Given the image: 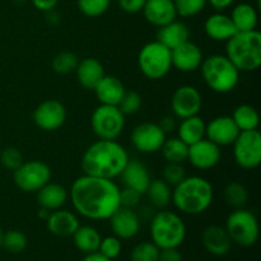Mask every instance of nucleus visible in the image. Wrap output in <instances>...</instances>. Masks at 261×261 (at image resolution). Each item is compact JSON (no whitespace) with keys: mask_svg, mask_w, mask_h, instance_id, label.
<instances>
[{"mask_svg":"<svg viewBox=\"0 0 261 261\" xmlns=\"http://www.w3.org/2000/svg\"><path fill=\"white\" fill-rule=\"evenodd\" d=\"M234 162L244 170H254L261 163V134L259 130L240 132L233 142Z\"/></svg>","mask_w":261,"mask_h":261,"instance_id":"nucleus-11","label":"nucleus"},{"mask_svg":"<svg viewBox=\"0 0 261 261\" xmlns=\"http://www.w3.org/2000/svg\"><path fill=\"white\" fill-rule=\"evenodd\" d=\"M176 13L182 18H190L203 12L205 5L208 4L206 0H173Z\"/></svg>","mask_w":261,"mask_h":261,"instance_id":"nucleus-39","label":"nucleus"},{"mask_svg":"<svg viewBox=\"0 0 261 261\" xmlns=\"http://www.w3.org/2000/svg\"><path fill=\"white\" fill-rule=\"evenodd\" d=\"M121 250H122L121 240L117 239L116 236H107L101 240L98 252L103 255V256H106L107 259L114 261L116 257L120 256Z\"/></svg>","mask_w":261,"mask_h":261,"instance_id":"nucleus-41","label":"nucleus"},{"mask_svg":"<svg viewBox=\"0 0 261 261\" xmlns=\"http://www.w3.org/2000/svg\"><path fill=\"white\" fill-rule=\"evenodd\" d=\"M129 160V153L119 142L98 139L84 152L82 170L84 175L114 180L121 175Z\"/></svg>","mask_w":261,"mask_h":261,"instance_id":"nucleus-2","label":"nucleus"},{"mask_svg":"<svg viewBox=\"0 0 261 261\" xmlns=\"http://www.w3.org/2000/svg\"><path fill=\"white\" fill-rule=\"evenodd\" d=\"M213 199V186L206 178L200 176H186L172 190L171 201L181 213L198 216L208 211Z\"/></svg>","mask_w":261,"mask_h":261,"instance_id":"nucleus-3","label":"nucleus"},{"mask_svg":"<svg viewBox=\"0 0 261 261\" xmlns=\"http://www.w3.org/2000/svg\"><path fill=\"white\" fill-rule=\"evenodd\" d=\"M3 233H4V232H3L2 227H0V246H2V239H3Z\"/></svg>","mask_w":261,"mask_h":261,"instance_id":"nucleus-52","label":"nucleus"},{"mask_svg":"<svg viewBox=\"0 0 261 261\" xmlns=\"http://www.w3.org/2000/svg\"><path fill=\"white\" fill-rule=\"evenodd\" d=\"M46 224L48 231L58 237H71L81 226L78 217L73 212L64 209L51 212L48 218L46 219Z\"/></svg>","mask_w":261,"mask_h":261,"instance_id":"nucleus-22","label":"nucleus"},{"mask_svg":"<svg viewBox=\"0 0 261 261\" xmlns=\"http://www.w3.org/2000/svg\"><path fill=\"white\" fill-rule=\"evenodd\" d=\"M166 134L157 122H142L132 132V144L138 152L152 154L161 150Z\"/></svg>","mask_w":261,"mask_h":261,"instance_id":"nucleus-12","label":"nucleus"},{"mask_svg":"<svg viewBox=\"0 0 261 261\" xmlns=\"http://www.w3.org/2000/svg\"><path fill=\"white\" fill-rule=\"evenodd\" d=\"M161 152L167 163H184L188 161L189 145L180 138H166Z\"/></svg>","mask_w":261,"mask_h":261,"instance_id":"nucleus-33","label":"nucleus"},{"mask_svg":"<svg viewBox=\"0 0 261 261\" xmlns=\"http://www.w3.org/2000/svg\"><path fill=\"white\" fill-rule=\"evenodd\" d=\"M0 162L4 166L5 168L10 171H14L22 165L24 161H23V155L20 153L19 149L14 147H8L0 154Z\"/></svg>","mask_w":261,"mask_h":261,"instance_id":"nucleus-43","label":"nucleus"},{"mask_svg":"<svg viewBox=\"0 0 261 261\" xmlns=\"http://www.w3.org/2000/svg\"><path fill=\"white\" fill-rule=\"evenodd\" d=\"M160 249L152 241L140 242L133 247L130 252V261H158Z\"/></svg>","mask_w":261,"mask_h":261,"instance_id":"nucleus-37","label":"nucleus"},{"mask_svg":"<svg viewBox=\"0 0 261 261\" xmlns=\"http://www.w3.org/2000/svg\"><path fill=\"white\" fill-rule=\"evenodd\" d=\"M120 177L125 188L133 189L142 195L145 194L149 182L152 181L148 168L137 160H129Z\"/></svg>","mask_w":261,"mask_h":261,"instance_id":"nucleus-21","label":"nucleus"},{"mask_svg":"<svg viewBox=\"0 0 261 261\" xmlns=\"http://www.w3.org/2000/svg\"><path fill=\"white\" fill-rule=\"evenodd\" d=\"M226 231L232 242L242 247L254 246L259 239L260 227L252 212L239 208L232 212L226 221Z\"/></svg>","mask_w":261,"mask_h":261,"instance_id":"nucleus-8","label":"nucleus"},{"mask_svg":"<svg viewBox=\"0 0 261 261\" xmlns=\"http://www.w3.org/2000/svg\"><path fill=\"white\" fill-rule=\"evenodd\" d=\"M75 73L81 86L86 89H91V91H93L94 87L106 75L101 61L94 58H87L83 59V60H79Z\"/></svg>","mask_w":261,"mask_h":261,"instance_id":"nucleus-26","label":"nucleus"},{"mask_svg":"<svg viewBox=\"0 0 261 261\" xmlns=\"http://www.w3.org/2000/svg\"><path fill=\"white\" fill-rule=\"evenodd\" d=\"M28 239L22 231L18 229H10V231L3 233L2 246L10 254H20L27 249Z\"/></svg>","mask_w":261,"mask_h":261,"instance_id":"nucleus-35","label":"nucleus"},{"mask_svg":"<svg viewBox=\"0 0 261 261\" xmlns=\"http://www.w3.org/2000/svg\"><path fill=\"white\" fill-rule=\"evenodd\" d=\"M79 64V58L71 51H61L53 59V70L58 74H70L75 71Z\"/></svg>","mask_w":261,"mask_h":261,"instance_id":"nucleus-36","label":"nucleus"},{"mask_svg":"<svg viewBox=\"0 0 261 261\" xmlns=\"http://www.w3.org/2000/svg\"><path fill=\"white\" fill-rule=\"evenodd\" d=\"M13 180L22 191L37 193L42 186L51 181V170L42 161H27L13 171Z\"/></svg>","mask_w":261,"mask_h":261,"instance_id":"nucleus-10","label":"nucleus"},{"mask_svg":"<svg viewBox=\"0 0 261 261\" xmlns=\"http://www.w3.org/2000/svg\"><path fill=\"white\" fill-rule=\"evenodd\" d=\"M74 209L84 218L106 221L117 209L120 189L114 180L83 175L76 178L69 191Z\"/></svg>","mask_w":261,"mask_h":261,"instance_id":"nucleus-1","label":"nucleus"},{"mask_svg":"<svg viewBox=\"0 0 261 261\" xmlns=\"http://www.w3.org/2000/svg\"><path fill=\"white\" fill-rule=\"evenodd\" d=\"M109 219L114 236L120 240L134 239L140 229L139 216L133 208L120 206Z\"/></svg>","mask_w":261,"mask_h":261,"instance_id":"nucleus-17","label":"nucleus"},{"mask_svg":"<svg viewBox=\"0 0 261 261\" xmlns=\"http://www.w3.org/2000/svg\"><path fill=\"white\" fill-rule=\"evenodd\" d=\"M201 76L206 86L216 93H229L240 81V71L226 55H211L200 65Z\"/></svg>","mask_w":261,"mask_h":261,"instance_id":"nucleus-5","label":"nucleus"},{"mask_svg":"<svg viewBox=\"0 0 261 261\" xmlns=\"http://www.w3.org/2000/svg\"><path fill=\"white\" fill-rule=\"evenodd\" d=\"M226 56L239 71H255L261 65V33L236 32L226 41Z\"/></svg>","mask_w":261,"mask_h":261,"instance_id":"nucleus-4","label":"nucleus"},{"mask_svg":"<svg viewBox=\"0 0 261 261\" xmlns=\"http://www.w3.org/2000/svg\"><path fill=\"white\" fill-rule=\"evenodd\" d=\"M205 121L198 115L182 119L177 127V138L188 145L194 144L205 138Z\"/></svg>","mask_w":261,"mask_h":261,"instance_id":"nucleus-28","label":"nucleus"},{"mask_svg":"<svg viewBox=\"0 0 261 261\" xmlns=\"http://www.w3.org/2000/svg\"><path fill=\"white\" fill-rule=\"evenodd\" d=\"M71 237L76 249L86 255L98 251L102 240L99 232L92 226H79Z\"/></svg>","mask_w":261,"mask_h":261,"instance_id":"nucleus-30","label":"nucleus"},{"mask_svg":"<svg viewBox=\"0 0 261 261\" xmlns=\"http://www.w3.org/2000/svg\"><path fill=\"white\" fill-rule=\"evenodd\" d=\"M240 129L234 124L232 116H217L205 125L206 139L213 142L218 147L232 145L239 137Z\"/></svg>","mask_w":261,"mask_h":261,"instance_id":"nucleus-16","label":"nucleus"},{"mask_svg":"<svg viewBox=\"0 0 261 261\" xmlns=\"http://www.w3.org/2000/svg\"><path fill=\"white\" fill-rule=\"evenodd\" d=\"M203 106V97L198 88L193 86H181L173 92L171 110L177 119L195 116Z\"/></svg>","mask_w":261,"mask_h":261,"instance_id":"nucleus-14","label":"nucleus"},{"mask_svg":"<svg viewBox=\"0 0 261 261\" xmlns=\"http://www.w3.org/2000/svg\"><path fill=\"white\" fill-rule=\"evenodd\" d=\"M60 0H31L33 7L37 10H41V12H50V10H54V8L59 4Z\"/></svg>","mask_w":261,"mask_h":261,"instance_id":"nucleus-47","label":"nucleus"},{"mask_svg":"<svg viewBox=\"0 0 261 261\" xmlns=\"http://www.w3.org/2000/svg\"><path fill=\"white\" fill-rule=\"evenodd\" d=\"M66 109L58 99H47L33 111V122L43 132H55L66 121Z\"/></svg>","mask_w":261,"mask_h":261,"instance_id":"nucleus-13","label":"nucleus"},{"mask_svg":"<svg viewBox=\"0 0 261 261\" xmlns=\"http://www.w3.org/2000/svg\"><path fill=\"white\" fill-rule=\"evenodd\" d=\"M158 261H182V255L178 251L177 247L161 249Z\"/></svg>","mask_w":261,"mask_h":261,"instance_id":"nucleus-46","label":"nucleus"},{"mask_svg":"<svg viewBox=\"0 0 261 261\" xmlns=\"http://www.w3.org/2000/svg\"><path fill=\"white\" fill-rule=\"evenodd\" d=\"M147 0H119V5L125 13L135 14L142 12Z\"/></svg>","mask_w":261,"mask_h":261,"instance_id":"nucleus-45","label":"nucleus"},{"mask_svg":"<svg viewBox=\"0 0 261 261\" xmlns=\"http://www.w3.org/2000/svg\"><path fill=\"white\" fill-rule=\"evenodd\" d=\"M189 40H190V30H189L188 25L184 22L175 19L168 24L158 28L157 40L155 41L172 50V48L182 45L184 42Z\"/></svg>","mask_w":261,"mask_h":261,"instance_id":"nucleus-25","label":"nucleus"},{"mask_svg":"<svg viewBox=\"0 0 261 261\" xmlns=\"http://www.w3.org/2000/svg\"><path fill=\"white\" fill-rule=\"evenodd\" d=\"M82 261H112V260L107 259L106 256H103V255L99 254V252L97 251V252H92V254H87L86 257H84Z\"/></svg>","mask_w":261,"mask_h":261,"instance_id":"nucleus-50","label":"nucleus"},{"mask_svg":"<svg viewBox=\"0 0 261 261\" xmlns=\"http://www.w3.org/2000/svg\"><path fill=\"white\" fill-rule=\"evenodd\" d=\"M186 177V171L182 163H167L163 168V178L170 186L175 188Z\"/></svg>","mask_w":261,"mask_h":261,"instance_id":"nucleus-42","label":"nucleus"},{"mask_svg":"<svg viewBox=\"0 0 261 261\" xmlns=\"http://www.w3.org/2000/svg\"><path fill=\"white\" fill-rule=\"evenodd\" d=\"M76 4L86 17L96 18L109 10L111 0H76Z\"/></svg>","mask_w":261,"mask_h":261,"instance_id":"nucleus-38","label":"nucleus"},{"mask_svg":"<svg viewBox=\"0 0 261 261\" xmlns=\"http://www.w3.org/2000/svg\"><path fill=\"white\" fill-rule=\"evenodd\" d=\"M145 194H147L150 204L158 209L166 208L172 199V189L162 178L150 181Z\"/></svg>","mask_w":261,"mask_h":261,"instance_id":"nucleus-32","label":"nucleus"},{"mask_svg":"<svg viewBox=\"0 0 261 261\" xmlns=\"http://www.w3.org/2000/svg\"><path fill=\"white\" fill-rule=\"evenodd\" d=\"M152 242L158 249H170L182 245L186 237V226L175 212L161 211L154 214L149 227Z\"/></svg>","mask_w":261,"mask_h":261,"instance_id":"nucleus-6","label":"nucleus"},{"mask_svg":"<svg viewBox=\"0 0 261 261\" xmlns=\"http://www.w3.org/2000/svg\"><path fill=\"white\" fill-rule=\"evenodd\" d=\"M93 91L101 105L117 106L126 89L117 76L105 75Z\"/></svg>","mask_w":261,"mask_h":261,"instance_id":"nucleus-24","label":"nucleus"},{"mask_svg":"<svg viewBox=\"0 0 261 261\" xmlns=\"http://www.w3.org/2000/svg\"><path fill=\"white\" fill-rule=\"evenodd\" d=\"M69 193L63 185L56 182H47L37 191V201L41 208L47 211H58L68 200Z\"/></svg>","mask_w":261,"mask_h":261,"instance_id":"nucleus-27","label":"nucleus"},{"mask_svg":"<svg viewBox=\"0 0 261 261\" xmlns=\"http://www.w3.org/2000/svg\"><path fill=\"white\" fill-rule=\"evenodd\" d=\"M140 196H142V194H139L138 191L129 188H124L122 190H120V203H121V206L134 208L139 204Z\"/></svg>","mask_w":261,"mask_h":261,"instance_id":"nucleus-44","label":"nucleus"},{"mask_svg":"<svg viewBox=\"0 0 261 261\" xmlns=\"http://www.w3.org/2000/svg\"><path fill=\"white\" fill-rule=\"evenodd\" d=\"M138 65L145 78L152 81L165 78L172 68L171 50L158 41L145 43L138 55Z\"/></svg>","mask_w":261,"mask_h":261,"instance_id":"nucleus-7","label":"nucleus"},{"mask_svg":"<svg viewBox=\"0 0 261 261\" xmlns=\"http://www.w3.org/2000/svg\"><path fill=\"white\" fill-rule=\"evenodd\" d=\"M157 124H158V126L163 130V133H165V134L173 132V130L176 129V121L172 116L162 117V119H161Z\"/></svg>","mask_w":261,"mask_h":261,"instance_id":"nucleus-48","label":"nucleus"},{"mask_svg":"<svg viewBox=\"0 0 261 261\" xmlns=\"http://www.w3.org/2000/svg\"><path fill=\"white\" fill-rule=\"evenodd\" d=\"M203 246L214 256H224L231 250L233 242L229 239L226 228L221 226H209L201 234Z\"/></svg>","mask_w":261,"mask_h":261,"instance_id":"nucleus-20","label":"nucleus"},{"mask_svg":"<svg viewBox=\"0 0 261 261\" xmlns=\"http://www.w3.org/2000/svg\"><path fill=\"white\" fill-rule=\"evenodd\" d=\"M204 32L211 40L226 42L237 31L229 15L223 14L222 12H217L206 18L205 23H204Z\"/></svg>","mask_w":261,"mask_h":261,"instance_id":"nucleus-23","label":"nucleus"},{"mask_svg":"<svg viewBox=\"0 0 261 261\" xmlns=\"http://www.w3.org/2000/svg\"><path fill=\"white\" fill-rule=\"evenodd\" d=\"M172 66L182 73H191L200 68L203 63V53L196 43L190 40L171 50Z\"/></svg>","mask_w":261,"mask_h":261,"instance_id":"nucleus-18","label":"nucleus"},{"mask_svg":"<svg viewBox=\"0 0 261 261\" xmlns=\"http://www.w3.org/2000/svg\"><path fill=\"white\" fill-rule=\"evenodd\" d=\"M224 199L227 204L233 206L234 209L244 208L249 201V191L242 184L233 181V182H229L224 189Z\"/></svg>","mask_w":261,"mask_h":261,"instance_id":"nucleus-34","label":"nucleus"},{"mask_svg":"<svg viewBox=\"0 0 261 261\" xmlns=\"http://www.w3.org/2000/svg\"><path fill=\"white\" fill-rule=\"evenodd\" d=\"M231 20L237 32H247L256 30L257 12L251 4L240 3L233 8L231 13Z\"/></svg>","mask_w":261,"mask_h":261,"instance_id":"nucleus-29","label":"nucleus"},{"mask_svg":"<svg viewBox=\"0 0 261 261\" xmlns=\"http://www.w3.org/2000/svg\"><path fill=\"white\" fill-rule=\"evenodd\" d=\"M117 107L125 116L137 114L142 107V96L135 91H125Z\"/></svg>","mask_w":261,"mask_h":261,"instance_id":"nucleus-40","label":"nucleus"},{"mask_svg":"<svg viewBox=\"0 0 261 261\" xmlns=\"http://www.w3.org/2000/svg\"><path fill=\"white\" fill-rule=\"evenodd\" d=\"M50 213L51 212L50 211H47V209H45V208H41L40 206V212H38V217H40L41 219H47L48 218V216H50Z\"/></svg>","mask_w":261,"mask_h":261,"instance_id":"nucleus-51","label":"nucleus"},{"mask_svg":"<svg viewBox=\"0 0 261 261\" xmlns=\"http://www.w3.org/2000/svg\"><path fill=\"white\" fill-rule=\"evenodd\" d=\"M221 147L205 138L189 145L188 161L198 170L205 171L216 167L221 161Z\"/></svg>","mask_w":261,"mask_h":261,"instance_id":"nucleus-15","label":"nucleus"},{"mask_svg":"<svg viewBox=\"0 0 261 261\" xmlns=\"http://www.w3.org/2000/svg\"><path fill=\"white\" fill-rule=\"evenodd\" d=\"M234 124L240 129V132H249L256 130L260 124V116L257 110L251 105H240L234 109L232 114Z\"/></svg>","mask_w":261,"mask_h":261,"instance_id":"nucleus-31","label":"nucleus"},{"mask_svg":"<svg viewBox=\"0 0 261 261\" xmlns=\"http://www.w3.org/2000/svg\"><path fill=\"white\" fill-rule=\"evenodd\" d=\"M91 126L98 139L116 140L124 132L125 115L117 106L99 105L91 116Z\"/></svg>","mask_w":261,"mask_h":261,"instance_id":"nucleus-9","label":"nucleus"},{"mask_svg":"<svg viewBox=\"0 0 261 261\" xmlns=\"http://www.w3.org/2000/svg\"><path fill=\"white\" fill-rule=\"evenodd\" d=\"M142 12L147 22L158 28L168 24L177 17L173 0H147Z\"/></svg>","mask_w":261,"mask_h":261,"instance_id":"nucleus-19","label":"nucleus"},{"mask_svg":"<svg viewBox=\"0 0 261 261\" xmlns=\"http://www.w3.org/2000/svg\"><path fill=\"white\" fill-rule=\"evenodd\" d=\"M206 2H208L217 12H222V10L231 7L236 0H206Z\"/></svg>","mask_w":261,"mask_h":261,"instance_id":"nucleus-49","label":"nucleus"}]
</instances>
